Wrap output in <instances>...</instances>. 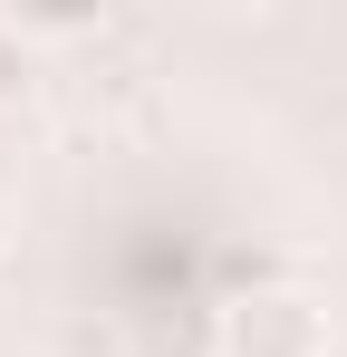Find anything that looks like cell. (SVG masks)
<instances>
[{"instance_id":"cell-1","label":"cell","mask_w":347,"mask_h":357,"mask_svg":"<svg viewBox=\"0 0 347 357\" xmlns=\"http://www.w3.org/2000/svg\"><path fill=\"white\" fill-rule=\"evenodd\" d=\"M222 357H328V309L299 290H261L222 309Z\"/></svg>"},{"instance_id":"cell-2","label":"cell","mask_w":347,"mask_h":357,"mask_svg":"<svg viewBox=\"0 0 347 357\" xmlns=\"http://www.w3.org/2000/svg\"><path fill=\"white\" fill-rule=\"evenodd\" d=\"M29 97V39H20V20H0V107H20Z\"/></svg>"},{"instance_id":"cell-3","label":"cell","mask_w":347,"mask_h":357,"mask_svg":"<svg viewBox=\"0 0 347 357\" xmlns=\"http://www.w3.org/2000/svg\"><path fill=\"white\" fill-rule=\"evenodd\" d=\"M0 232H10V203H0Z\"/></svg>"}]
</instances>
